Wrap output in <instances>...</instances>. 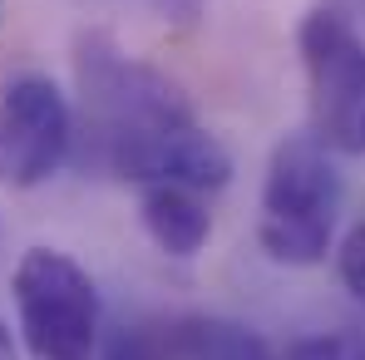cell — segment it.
Here are the masks:
<instances>
[{"mask_svg":"<svg viewBox=\"0 0 365 360\" xmlns=\"http://www.w3.org/2000/svg\"><path fill=\"white\" fill-rule=\"evenodd\" d=\"M74 84L79 119L69 153L89 173L119 178V168L158 133L192 123V104L153 64L123 55L109 30H84L74 40Z\"/></svg>","mask_w":365,"mask_h":360,"instance_id":"cell-1","label":"cell"},{"mask_svg":"<svg viewBox=\"0 0 365 360\" xmlns=\"http://www.w3.org/2000/svg\"><path fill=\"white\" fill-rule=\"evenodd\" d=\"M341 217V173L331 148L316 133H292L272 148L262 182V222L257 242L282 267L326 262Z\"/></svg>","mask_w":365,"mask_h":360,"instance_id":"cell-2","label":"cell"},{"mask_svg":"<svg viewBox=\"0 0 365 360\" xmlns=\"http://www.w3.org/2000/svg\"><path fill=\"white\" fill-rule=\"evenodd\" d=\"M15 326L30 360H94L99 351V287L55 247H30L10 277Z\"/></svg>","mask_w":365,"mask_h":360,"instance_id":"cell-3","label":"cell"},{"mask_svg":"<svg viewBox=\"0 0 365 360\" xmlns=\"http://www.w3.org/2000/svg\"><path fill=\"white\" fill-rule=\"evenodd\" d=\"M311 123L326 148H361L365 123V40L336 5H316L297 30Z\"/></svg>","mask_w":365,"mask_h":360,"instance_id":"cell-4","label":"cell"},{"mask_svg":"<svg viewBox=\"0 0 365 360\" xmlns=\"http://www.w3.org/2000/svg\"><path fill=\"white\" fill-rule=\"evenodd\" d=\"M74 143V109L45 74H20L0 89V182L40 187L60 173Z\"/></svg>","mask_w":365,"mask_h":360,"instance_id":"cell-5","label":"cell"},{"mask_svg":"<svg viewBox=\"0 0 365 360\" xmlns=\"http://www.w3.org/2000/svg\"><path fill=\"white\" fill-rule=\"evenodd\" d=\"M138 217H143V232L153 237V247L168 252V257H197L202 242H207V232H212V212H207L202 192L173 187V182L143 187Z\"/></svg>","mask_w":365,"mask_h":360,"instance_id":"cell-6","label":"cell"},{"mask_svg":"<svg viewBox=\"0 0 365 360\" xmlns=\"http://www.w3.org/2000/svg\"><path fill=\"white\" fill-rule=\"evenodd\" d=\"M163 360H272V351L242 321L173 316L163 321Z\"/></svg>","mask_w":365,"mask_h":360,"instance_id":"cell-7","label":"cell"},{"mask_svg":"<svg viewBox=\"0 0 365 360\" xmlns=\"http://www.w3.org/2000/svg\"><path fill=\"white\" fill-rule=\"evenodd\" d=\"M94 356H104V360H163V321H128L109 341H99Z\"/></svg>","mask_w":365,"mask_h":360,"instance_id":"cell-8","label":"cell"},{"mask_svg":"<svg viewBox=\"0 0 365 360\" xmlns=\"http://www.w3.org/2000/svg\"><path fill=\"white\" fill-rule=\"evenodd\" d=\"M282 360H365V336L356 331H321V336H302L287 346Z\"/></svg>","mask_w":365,"mask_h":360,"instance_id":"cell-9","label":"cell"},{"mask_svg":"<svg viewBox=\"0 0 365 360\" xmlns=\"http://www.w3.org/2000/svg\"><path fill=\"white\" fill-rule=\"evenodd\" d=\"M336 267H341V282H346V292L356 301H365V222H356L346 242H341V252H336Z\"/></svg>","mask_w":365,"mask_h":360,"instance_id":"cell-10","label":"cell"},{"mask_svg":"<svg viewBox=\"0 0 365 360\" xmlns=\"http://www.w3.org/2000/svg\"><path fill=\"white\" fill-rule=\"evenodd\" d=\"M0 360H15V341H10V331H5V321H0Z\"/></svg>","mask_w":365,"mask_h":360,"instance_id":"cell-11","label":"cell"},{"mask_svg":"<svg viewBox=\"0 0 365 360\" xmlns=\"http://www.w3.org/2000/svg\"><path fill=\"white\" fill-rule=\"evenodd\" d=\"M361 148H365V123H361Z\"/></svg>","mask_w":365,"mask_h":360,"instance_id":"cell-12","label":"cell"},{"mask_svg":"<svg viewBox=\"0 0 365 360\" xmlns=\"http://www.w3.org/2000/svg\"><path fill=\"white\" fill-rule=\"evenodd\" d=\"M158 5H168V0H158Z\"/></svg>","mask_w":365,"mask_h":360,"instance_id":"cell-13","label":"cell"}]
</instances>
